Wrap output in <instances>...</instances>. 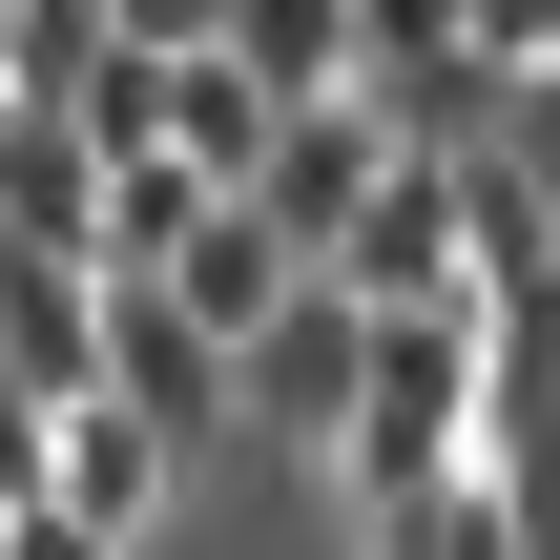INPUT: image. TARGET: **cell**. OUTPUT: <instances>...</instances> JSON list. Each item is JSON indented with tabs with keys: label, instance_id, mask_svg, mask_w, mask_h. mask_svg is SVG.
Returning a JSON list of instances; mask_svg holds the SVG:
<instances>
[{
	"label": "cell",
	"instance_id": "6da1fadb",
	"mask_svg": "<svg viewBox=\"0 0 560 560\" xmlns=\"http://www.w3.org/2000/svg\"><path fill=\"white\" fill-rule=\"evenodd\" d=\"M374 353H395V332H374V312L312 270V312L249 353V436H332V457H353V416H374Z\"/></svg>",
	"mask_w": 560,
	"mask_h": 560
},
{
	"label": "cell",
	"instance_id": "7a4b0ae2",
	"mask_svg": "<svg viewBox=\"0 0 560 560\" xmlns=\"http://www.w3.org/2000/svg\"><path fill=\"white\" fill-rule=\"evenodd\" d=\"M104 395H125V416H145L166 457H187L208 416H249V374H229V353H208V332H187L166 291H104Z\"/></svg>",
	"mask_w": 560,
	"mask_h": 560
},
{
	"label": "cell",
	"instance_id": "3957f363",
	"mask_svg": "<svg viewBox=\"0 0 560 560\" xmlns=\"http://www.w3.org/2000/svg\"><path fill=\"white\" fill-rule=\"evenodd\" d=\"M42 520H62V540H145V520H166V436H145V416H125V395H83V416H62V499H42Z\"/></svg>",
	"mask_w": 560,
	"mask_h": 560
},
{
	"label": "cell",
	"instance_id": "277c9868",
	"mask_svg": "<svg viewBox=\"0 0 560 560\" xmlns=\"http://www.w3.org/2000/svg\"><path fill=\"white\" fill-rule=\"evenodd\" d=\"M374 560H520V520H499V478H478V499H436V520H374Z\"/></svg>",
	"mask_w": 560,
	"mask_h": 560
},
{
	"label": "cell",
	"instance_id": "5b68a950",
	"mask_svg": "<svg viewBox=\"0 0 560 560\" xmlns=\"http://www.w3.org/2000/svg\"><path fill=\"white\" fill-rule=\"evenodd\" d=\"M0 560H104V540H62V520H21V540H0Z\"/></svg>",
	"mask_w": 560,
	"mask_h": 560
}]
</instances>
